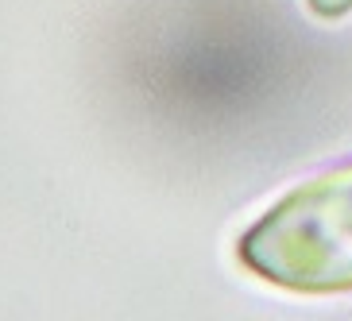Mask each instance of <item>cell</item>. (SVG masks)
<instances>
[{"mask_svg":"<svg viewBox=\"0 0 352 321\" xmlns=\"http://www.w3.org/2000/svg\"><path fill=\"white\" fill-rule=\"evenodd\" d=\"M306 8H310L318 20H344L352 12V0H306Z\"/></svg>","mask_w":352,"mask_h":321,"instance_id":"2","label":"cell"},{"mask_svg":"<svg viewBox=\"0 0 352 321\" xmlns=\"http://www.w3.org/2000/svg\"><path fill=\"white\" fill-rule=\"evenodd\" d=\"M236 263L290 294L352 290V163L267 206L236 240Z\"/></svg>","mask_w":352,"mask_h":321,"instance_id":"1","label":"cell"}]
</instances>
